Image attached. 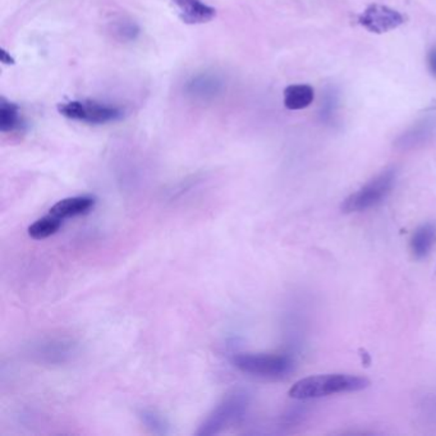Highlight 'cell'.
<instances>
[{
  "label": "cell",
  "mask_w": 436,
  "mask_h": 436,
  "mask_svg": "<svg viewBox=\"0 0 436 436\" xmlns=\"http://www.w3.org/2000/svg\"><path fill=\"white\" fill-rule=\"evenodd\" d=\"M370 387V380L347 375V373H329V375H315L304 379L298 380L289 389L288 395L293 399L306 401L331 394L359 392Z\"/></svg>",
  "instance_id": "obj_1"
},
{
  "label": "cell",
  "mask_w": 436,
  "mask_h": 436,
  "mask_svg": "<svg viewBox=\"0 0 436 436\" xmlns=\"http://www.w3.org/2000/svg\"><path fill=\"white\" fill-rule=\"evenodd\" d=\"M248 403L250 398L246 392L234 390L233 393L228 394L198 426L196 435L212 436L222 434L229 425L239 421L245 416Z\"/></svg>",
  "instance_id": "obj_2"
},
{
  "label": "cell",
  "mask_w": 436,
  "mask_h": 436,
  "mask_svg": "<svg viewBox=\"0 0 436 436\" xmlns=\"http://www.w3.org/2000/svg\"><path fill=\"white\" fill-rule=\"evenodd\" d=\"M233 365L242 373L265 378L279 379L288 375L293 368V361L281 354H255L239 353L233 357Z\"/></svg>",
  "instance_id": "obj_3"
},
{
  "label": "cell",
  "mask_w": 436,
  "mask_h": 436,
  "mask_svg": "<svg viewBox=\"0 0 436 436\" xmlns=\"http://www.w3.org/2000/svg\"><path fill=\"white\" fill-rule=\"evenodd\" d=\"M59 113L68 120L87 124H105L122 120L124 112L120 106L106 104L96 100H73L59 104Z\"/></svg>",
  "instance_id": "obj_4"
},
{
  "label": "cell",
  "mask_w": 436,
  "mask_h": 436,
  "mask_svg": "<svg viewBox=\"0 0 436 436\" xmlns=\"http://www.w3.org/2000/svg\"><path fill=\"white\" fill-rule=\"evenodd\" d=\"M394 181H395V170L394 169L384 170L379 176L366 183L362 188L347 197L342 204V211H345L347 214L359 212L379 204L393 188Z\"/></svg>",
  "instance_id": "obj_5"
},
{
  "label": "cell",
  "mask_w": 436,
  "mask_h": 436,
  "mask_svg": "<svg viewBox=\"0 0 436 436\" xmlns=\"http://www.w3.org/2000/svg\"><path fill=\"white\" fill-rule=\"evenodd\" d=\"M357 22L367 31L380 35L401 27L406 22V17L393 8L383 4H371L359 14Z\"/></svg>",
  "instance_id": "obj_6"
},
{
  "label": "cell",
  "mask_w": 436,
  "mask_h": 436,
  "mask_svg": "<svg viewBox=\"0 0 436 436\" xmlns=\"http://www.w3.org/2000/svg\"><path fill=\"white\" fill-rule=\"evenodd\" d=\"M223 90V81L212 73H200L193 76L184 86L187 96L196 101H210Z\"/></svg>",
  "instance_id": "obj_7"
},
{
  "label": "cell",
  "mask_w": 436,
  "mask_h": 436,
  "mask_svg": "<svg viewBox=\"0 0 436 436\" xmlns=\"http://www.w3.org/2000/svg\"><path fill=\"white\" fill-rule=\"evenodd\" d=\"M177 8L179 17L187 25H203L212 21L217 9L203 0H170Z\"/></svg>",
  "instance_id": "obj_8"
},
{
  "label": "cell",
  "mask_w": 436,
  "mask_h": 436,
  "mask_svg": "<svg viewBox=\"0 0 436 436\" xmlns=\"http://www.w3.org/2000/svg\"><path fill=\"white\" fill-rule=\"evenodd\" d=\"M96 204V198L90 195L82 196L67 197L60 201H58L51 209L50 212L54 214L60 219L76 218L81 217L94 209Z\"/></svg>",
  "instance_id": "obj_9"
},
{
  "label": "cell",
  "mask_w": 436,
  "mask_h": 436,
  "mask_svg": "<svg viewBox=\"0 0 436 436\" xmlns=\"http://www.w3.org/2000/svg\"><path fill=\"white\" fill-rule=\"evenodd\" d=\"M436 127V120L431 117L423 118L417 122L415 126L411 127L404 134H402L395 142V146L399 148H413L422 145L429 140L434 134Z\"/></svg>",
  "instance_id": "obj_10"
},
{
  "label": "cell",
  "mask_w": 436,
  "mask_h": 436,
  "mask_svg": "<svg viewBox=\"0 0 436 436\" xmlns=\"http://www.w3.org/2000/svg\"><path fill=\"white\" fill-rule=\"evenodd\" d=\"M315 100V90L309 84H290L283 95V103L288 110H303Z\"/></svg>",
  "instance_id": "obj_11"
},
{
  "label": "cell",
  "mask_w": 436,
  "mask_h": 436,
  "mask_svg": "<svg viewBox=\"0 0 436 436\" xmlns=\"http://www.w3.org/2000/svg\"><path fill=\"white\" fill-rule=\"evenodd\" d=\"M436 243V224L426 223L416 229L411 239V251L416 259H423Z\"/></svg>",
  "instance_id": "obj_12"
},
{
  "label": "cell",
  "mask_w": 436,
  "mask_h": 436,
  "mask_svg": "<svg viewBox=\"0 0 436 436\" xmlns=\"http://www.w3.org/2000/svg\"><path fill=\"white\" fill-rule=\"evenodd\" d=\"M22 127L20 106L6 98L0 100V131L3 134H11L18 131Z\"/></svg>",
  "instance_id": "obj_13"
},
{
  "label": "cell",
  "mask_w": 436,
  "mask_h": 436,
  "mask_svg": "<svg viewBox=\"0 0 436 436\" xmlns=\"http://www.w3.org/2000/svg\"><path fill=\"white\" fill-rule=\"evenodd\" d=\"M62 224H63V219H60L50 212L49 215H45L42 218L37 219L36 222L28 226V236L31 238L36 239V241L49 238L60 229Z\"/></svg>",
  "instance_id": "obj_14"
},
{
  "label": "cell",
  "mask_w": 436,
  "mask_h": 436,
  "mask_svg": "<svg viewBox=\"0 0 436 436\" xmlns=\"http://www.w3.org/2000/svg\"><path fill=\"white\" fill-rule=\"evenodd\" d=\"M139 417H140L141 421L146 425V428L151 430L154 434H158V435L169 434L168 423L165 422L162 416L158 415L155 411L141 409L139 412Z\"/></svg>",
  "instance_id": "obj_15"
},
{
  "label": "cell",
  "mask_w": 436,
  "mask_h": 436,
  "mask_svg": "<svg viewBox=\"0 0 436 436\" xmlns=\"http://www.w3.org/2000/svg\"><path fill=\"white\" fill-rule=\"evenodd\" d=\"M338 109V95L334 90L326 92L323 106H321V120L323 122H331Z\"/></svg>",
  "instance_id": "obj_16"
},
{
  "label": "cell",
  "mask_w": 436,
  "mask_h": 436,
  "mask_svg": "<svg viewBox=\"0 0 436 436\" xmlns=\"http://www.w3.org/2000/svg\"><path fill=\"white\" fill-rule=\"evenodd\" d=\"M139 32H140V30L134 23L120 25L118 30H117V34L122 36L124 40H134L136 36L139 35Z\"/></svg>",
  "instance_id": "obj_17"
},
{
  "label": "cell",
  "mask_w": 436,
  "mask_h": 436,
  "mask_svg": "<svg viewBox=\"0 0 436 436\" xmlns=\"http://www.w3.org/2000/svg\"><path fill=\"white\" fill-rule=\"evenodd\" d=\"M428 67L431 76L436 78V46H432L428 53Z\"/></svg>",
  "instance_id": "obj_18"
}]
</instances>
